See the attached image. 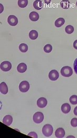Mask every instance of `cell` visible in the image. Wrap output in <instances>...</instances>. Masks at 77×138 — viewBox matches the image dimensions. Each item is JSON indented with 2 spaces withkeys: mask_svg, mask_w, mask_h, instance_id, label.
I'll use <instances>...</instances> for the list:
<instances>
[{
  "mask_svg": "<svg viewBox=\"0 0 77 138\" xmlns=\"http://www.w3.org/2000/svg\"><path fill=\"white\" fill-rule=\"evenodd\" d=\"M74 114L75 115L77 116V107H76L74 109Z\"/></svg>",
  "mask_w": 77,
  "mask_h": 138,
  "instance_id": "f1b7e54d",
  "label": "cell"
},
{
  "mask_svg": "<svg viewBox=\"0 0 77 138\" xmlns=\"http://www.w3.org/2000/svg\"><path fill=\"white\" fill-rule=\"evenodd\" d=\"M48 101L46 98L44 97H41L37 101V105L40 108H44L47 105Z\"/></svg>",
  "mask_w": 77,
  "mask_h": 138,
  "instance_id": "ba28073f",
  "label": "cell"
},
{
  "mask_svg": "<svg viewBox=\"0 0 77 138\" xmlns=\"http://www.w3.org/2000/svg\"><path fill=\"white\" fill-rule=\"evenodd\" d=\"M53 129L50 124H46L42 128V133L46 137H50L53 133Z\"/></svg>",
  "mask_w": 77,
  "mask_h": 138,
  "instance_id": "6da1fadb",
  "label": "cell"
},
{
  "mask_svg": "<svg viewBox=\"0 0 77 138\" xmlns=\"http://www.w3.org/2000/svg\"><path fill=\"white\" fill-rule=\"evenodd\" d=\"M59 77V74L58 72L56 70H52L49 74V78L52 81H56L58 79Z\"/></svg>",
  "mask_w": 77,
  "mask_h": 138,
  "instance_id": "52a82bcc",
  "label": "cell"
},
{
  "mask_svg": "<svg viewBox=\"0 0 77 138\" xmlns=\"http://www.w3.org/2000/svg\"><path fill=\"white\" fill-rule=\"evenodd\" d=\"M56 137L58 138H63L65 136V131L63 128H58L56 130L55 132Z\"/></svg>",
  "mask_w": 77,
  "mask_h": 138,
  "instance_id": "30bf717a",
  "label": "cell"
},
{
  "mask_svg": "<svg viewBox=\"0 0 77 138\" xmlns=\"http://www.w3.org/2000/svg\"><path fill=\"white\" fill-rule=\"evenodd\" d=\"M74 47L75 49H77V40L75 41L74 43Z\"/></svg>",
  "mask_w": 77,
  "mask_h": 138,
  "instance_id": "4316f807",
  "label": "cell"
},
{
  "mask_svg": "<svg viewBox=\"0 0 77 138\" xmlns=\"http://www.w3.org/2000/svg\"><path fill=\"white\" fill-rule=\"evenodd\" d=\"M33 7L34 9H36L37 10H41L42 7H43V4H42V2L41 0H36L33 2Z\"/></svg>",
  "mask_w": 77,
  "mask_h": 138,
  "instance_id": "9a60e30c",
  "label": "cell"
},
{
  "mask_svg": "<svg viewBox=\"0 0 77 138\" xmlns=\"http://www.w3.org/2000/svg\"><path fill=\"white\" fill-rule=\"evenodd\" d=\"M33 121L37 124L41 123V122L43 121L44 119V115L43 114L42 112H38L34 114L33 116Z\"/></svg>",
  "mask_w": 77,
  "mask_h": 138,
  "instance_id": "3957f363",
  "label": "cell"
},
{
  "mask_svg": "<svg viewBox=\"0 0 77 138\" xmlns=\"http://www.w3.org/2000/svg\"><path fill=\"white\" fill-rule=\"evenodd\" d=\"M71 125L73 127H77V118H74L71 121Z\"/></svg>",
  "mask_w": 77,
  "mask_h": 138,
  "instance_id": "cb8c5ba5",
  "label": "cell"
},
{
  "mask_svg": "<svg viewBox=\"0 0 77 138\" xmlns=\"http://www.w3.org/2000/svg\"><path fill=\"white\" fill-rule=\"evenodd\" d=\"M38 37V33L35 30H32L29 33V37L31 39L35 40Z\"/></svg>",
  "mask_w": 77,
  "mask_h": 138,
  "instance_id": "e0dca14e",
  "label": "cell"
},
{
  "mask_svg": "<svg viewBox=\"0 0 77 138\" xmlns=\"http://www.w3.org/2000/svg\"><path fill=\"white\" fill-rule=\"evenodd\" d=\"M65 23V20L63 18H59L55 21V26L57 27H60Z\"/></svg>",
  "mask_w": 77,
  "mask_h": 138,
  "instance_id": "ac0fdd59",
  "label": "cell"
},
{
  "mask_svg": "<svg viewBox=\"0 0 77 138\" xmlns=\"http://www.w3.org/2000/svg\"><path fill=\"white\" fill-rule=\"evenodd\" d=\"M65 31L67 34H72L74 31V28L71 25H68L65 28Z\"/></svg>",
  "mask_w": 77,
  "mask_h": 138,
  "instance_id": "44dd1931",
  "label": "cell"
},
{
  "mask_svg": "<svg viewBox=\"0 0 77 138\" xmlns=\"http://www.w3.org/2000/svg\"><path fill=\"white\" fill-rule=\"evenodd\" d=\"M60 5L64 9H68L70 6V2L69 0H62L60 3Z\"/></svg>",
  "mask_w": 77,
  "mask_h": 138,
  "instance_id": "2e32d148",
  "label": "cell"
},
{
  "mask_svg": "<svg viewBox=\"0 0 77 138\" xmlns=\"http://www.w3.org/2000/svg\"><path fill=\"white\" fill-rule=\"evenodd\" d=\"M27 69L26 64L24 63H21L19 64L17 66V70L20 73H24L25 72Z\"/></svg>",
  "mask_w": 77,
  "mask_h": 138,
  "instance_id": "4fadbf2b",
  "label": "cell"
},
{
  "mask_svg": "<svg viewBox=\"0 0 77 138\" xmlns=\"http://www.w3.org/2000/svg\"><path fill=\"white\" fill-rule=\"evenodd\" d=\"M7 22L10 26H15L18 23V19L14 15H10L7 18Z\"/></svg>",
  "mask_w": 77,
  "mask_h": 138,
  "instance_id": "8992f818",
  "label": "cell"
},
{
  "mask_svg": "<svg viewBox=\"0 0 77 138\" xmlns=\"http://www.w3.org/2000/svg\"><path fill=\"white\" fill-rule=\"evenodd\" d=\"M76 5H77V3H76Z\"/></svg>",
  "mask_w": 77,
  "mask_h": 138,
  "instance_id": "f546056e",
  "label": "cell"
},
{
  "mask_svg": "<svg viewBox=\"0 0 77 138\" xmlns=\"http://www.w3.org/2000/svg\"><path fill=\"white\" fill-rule=\"evenodd\" d=\"M30 88L29 83L26 81H22L19 85V89L22 92H26L29 90Z\"/></svg>",
  "mask_w": 77,
  "mask_h": 138,
  "instance_id": "277c9868",
  "label": "cell"
},
{
  "mask_svg": "<svg viewBox=\"0 0 77 138\" xmlns=\"http://www.w3.org/2000/svg\"><path fill=\"white\" fill-rule=\"evenodd\" d=\"M18 4L19 6L21 8H24L28 5V0H18Z\"/></svg>",
  "mask_w": 77,
  "mask_h": 138,
  "instance_id": "d6986e66",
  "label": "cell"
},
{
  "mask_svg": "<svg viewBox=\"0 0 77 138\" xmlns=\"http://www.w3.org/2000/svg\"><path fill=\"white\" fill-rule=\"evenodd\" d=\"M0 92L3 94H6L8 92L7 86L4 82H3L0 84Z\"/></svg>",
  "mask_w": 77,
  "mask_h": 138,
  "instance_id": "8fae6325",
  "label": "cell"
},
{
  "mask_svg": "<svg viewBox=\"0 0 77 138\" xmlns=\"http://www.w3.org/2000/svg\"><path fill=\"white\" fill-rule=\"evenodd\" d=\"M51 0H44V3L47 4H49L51 3Z\"/></svg>",
  "mask_w": 77,
  "mask_h": 138,
  "instance_id": "83f0119b",
  "label": "cell"
},
{
  "mask_svg": "<svg viewBox=\"0 0 77 138\" xmlns=\"http://www.w3.org/2000/svg\"><path fill=\"white\" fill-rule=\"evenodd\" d=\"M29 18L32 21H37L39 19V15L35 11L31 12L29 14Z\"/></svg>",
  "mask_w": 77,
  "mask_h": 138,
  "instance_id": "7c38bea8",
  "label": "cell"
},
{
  "mask_svg": "<svg viewBox=\"0 0 77 138\" xmlns=\"http://www.w3.org/2000/svg\"><path fill=\"white\" fill-rule=\"evenodd\" d=\"M52 49V47L50 44H47L44 47V50L46 53H50Z\"/></svg>",
  "mask_w": 77,
  "mask_h": 138,
  "instance_id": "603a6c76",
  "label": "cell"
},
{
  "mask_svg": "<svg viewBox=\"0 0 77 138\" xmlns=\"http://www.w3.org/2000/svg\"><path fill=\"white\" fill-rule=\"evenodd\" d=\"M28 136H30L31 137H33V138H38L37 134L34 132H31L29 133L28 134Z\"/></svg>",
  "mask_w": 77,
  "mask_h": 138,
  "instance_id": "d4e9b609",
  "label": "cell"
},
{
  "mask_svg": "<svg viewBox=\"0 0 77 138\" xmlns=\"http://www.w3.org/2000/svg\"><path fill=\"white\" fill-rule=\"evenodd\" d=\"M13 118L12 116L7 115L4 116L3 119V123L7 126H10L12 123Z\"/></svg>",
  "mask_w": 77,
  "mask_h": 138,
  "instance_id": "9c48e42d",
  "label": "cell"
},
{
  "mask_svg": "<svg viewBox=\"0 0 77 138\" xmlns=\"http://www.w3.org/2000/svg\"><path fill=\"white\" fill-rule=\"evenodd\" d=\"M0 68L3 71H9L12 68V64L9 61H4L1 63Z\"/></svg>",
  "mask_w": 77,
  "mask_h": 138,
  "instance_id": "5b68a950",
  "label": "cell"
},
{
  "mask_svg": "<svg viewBox=\"0 0 77 138\" xmlns=\"http://www.w3.org/2000/svg\"><path fill=\"white\" fill-rule=\"evenodd\" d=\"M19 49H20V50L21 52H23V53L26 52L28 49V46L26 44L23 43V44H20V46H19Z\"/></svg>",
  "mask_w": 77,
  "mask_h": 138,
  "instance_id": "ffe728a7",
  "label": "cell"
},
{
  "mask_svg": "<svg viewBox=\"0 0 77 138\" xmlns=\"http://www.w3.org/2000/svg\"><path fill=\"white\" fill-rule=\"evenodd\" d=\"M74 67L75 72L77 74V58L76 59L75 61V62H74Z\"/></svg>",
  "mask_w": 77,
  "mask_h": 138,
  "instance_id": "484cf974",
  "label": "cell"
},
{
  "mask_svg": "<svg viewBox=\"0 0 77 138\" xmlns=\"http://www.w3.org/2000/svg\"><path fill=\"white\" fill-rule=\"evenodd\" d=\"M71 110V106L68 103L63 104L61 106V110L64 114H67L70 112Z\"/></svg>",
  "mask_w": 77,
  "mask_h": 138,
  "instance_id": "5bb4252c",
  "label": "cell"
},
{
  "mask_svg": "<svg viewBox=\"0 0 77 138\" xmlns=\"http://www.w3.org/2000/svg\"><path fill=\"white\" fill-rule=\"evenodd\" d=\"M70 102L72 105H76L77 104V95H73L70 97L69 99Z\"/></svg>",
  "mask_w": 77,
  "mask_h": 138,
  "instance_id": "7402d4cb",
  "label": "cell"
},
{
  "mask_svg": "<svg viewBox=\"0 0 77 138\" xmlns=\"http://www.w3.org/2000/svg\"><path fill=\"white\" fill-rule=\"evenodd\" d=\"M73 71L72 68L70 66H65L63 67L61 70V74L64 77H69L72 76Z\"/></svg>",
  "mask_w": 77,
  "mask_h": 138,
  "instance_id": "7a4b0ae2",
  "label": "cell"
}]
</instances>
